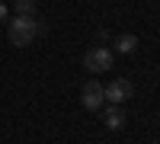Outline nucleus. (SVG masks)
Instances as JSON below:
<instances>
[{"mask_svg": "<svg viewBox=\"0 0 160 144\" xmlns=\"http://www.w3.org/2000/svg\"><path fill=\"white\" fill-rule=\"evenodd\" d=\"M48 26L45 22H38L35 16H13L7 22V38H10V45H16V48H26V45H32L35 42V35L38 32H45Z\"/></svg>", "mask_w": 160, "mask_h": 144, "instance_id": "f257e3e1", "label": "nucleus"}, {"mask_svg": "<svg viewBox=\"0 0 160 144\" xmlns=\"http://www.w3.org/2000/svg\"><path fill=\"white\" fill-rule=\"evenodd\" d=\"M112 64H115V55H112V48H106V45H93L87 48V55H83V67L87 74H106V71H112Z\"/></svg>", "mask_w": 160, "mask_h": 144, "instance_id": "f03ea898", "label": "nucleus"}, {"mask_svg": "<svg viewBox=\"0 0 160 144\" xmlns=\"http://www.w3.org/2000/svg\"><path fill=\"white\" fill-rule=\"evenodd\" d=\"M80 102H83L87 112H99L106 106V90H102V83L96 80V77H90V80L83 83V90H80Z\"/></svg>", "mask_w": 160, "mask_h": 144, "instance_id": "7ed1b4c3", "label": "nucleus"}, {"mask_svg": "<svg viewBox=\"0 0 160 144\" xmlns=\"http://www.w3.org/2000/svg\"><path fill=\"white\" fill-rule=\"evenodd\" d=\"M102 90H106V99H109L112 106H122V102H128L131 93H135V87H131L128 77H115V80H112L109 87H102Z\"/></svg>", "mask_w": 160, "mask_h": 144, "instance_id": "20e7f679", "label": "nucleus"}, {"mask_svg": "<svg viewBox=\"0 0 160 144\" xmlns=\"http://www.w3.org/2000/svg\"><path fill=\"white\" fill-rule=\"evenodd\" d=\"M102 119H106V128H112V132H122L125 128V112H122V106H102Z\"/></svg>", "mask_w": 160, "mask_h": 144, "instance_id": "39448f33", "label": "nucleus"}, {"mask_svg": "<svg viewBox=\"0 0 160 144\" xmlns=\"http://www.w3.org/2000/svg\"><path fill=\"white\" fill-rule=\"evenodd\" d=\"M112 48L122 51V55H131V51L138 48V35H131V32H118L115 42H112Z\"/></svg>", "mask_w": 160, "mask_h": 144, "instance_id": "423d86ee", "label": "nucleus"}, {"mask_svg": "<svg viewBox=\"0 0 160 144\" xmlns=\"http://www.w3.org/2000/svg\"><path fill=\"white\" fill-rule=\"evenodd\" d=\"M13 10H16V16H35V0H16Z\"/></svg>", "mask_w": 160, "mask_h": 144, "instance_id": "0eeeda50", "label": "nucleus"}, {"mask_svg": "<svg viewBox=\"0 0 160 144\" xmlns=\"http://www.w3.org/2000/svg\"><path fill=\"white\" fill-rule=\"evenodd\" d=\"M0 22H10V10H7V3H0Z\"/></svg>", "mask_w": 160, "mask_h": 144, "instance_id": "6e6552de", "label": "nucleus"}]
</instances>
